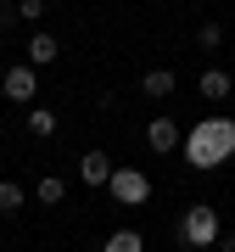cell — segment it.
Here are the masks:
<instances>
[{"label":"cell","instance_id":"6da1fadb","mask_svg":"<svg viewBox=\"0 0 235 252\" xmlns=\"http://www.w3.org/2000/svg\"><path fill=\"white\" fill-rule=\"evenodd\" d=\"M185 162L190 168H218L235 157V118H202L196 129H185Z\"/></svg>","mask_w":235,"mask_h":252},{"label":"cell","instance_id":"7a4b0ae2","mask_svg":"<svg viewBox=\"0 0 235 252\" xmlns=\"http://www.w3.org/2000/svg\"><path fill=\"white\" fill-rule=\"evenodd\" d=\"M218 235H224V224H218V213L207 202L185 207V219H179V241L185 247H218Z\"/></svg>","mask_w":235,"mask_h":252},{"label":"cell","instance_id":"3957f363","mask_svg":"<svg viewBox=\"0 0 235 252\" xmlns=\"http://www.w3.org/2000/svg\"><path fill=\"white\" fill-rule=\"evenodd\" d=\"M107 190L123 207H140V202H151V180H146L140 168H112V180H107Z\"/></svg>","mask_w":235,"mask_h":252},{"label":"cell","instance_id":"277c9868","mask_svg":"<svg viewBox=\"0 0 235 252\" xmlns=\"http://www.w3.org/2000/svg\"><path fill=\"white\" fill-rule=\"evenodd\" d=\"M34 90H39V67H28V62L6 67V79H0V95H6V101L28 107V101H34Z\"/></svg>","mask_w":235,"mask_h":252},{"label":"cell","instance_id":"5b68a950","mask_svg":"<svg viewBox=\"0 0 235 252\" xmlns=\"http://www.w3.org/2000/svg\"><path fill=\"white\" fill-rule=\"evenodd\" d=\"M179 140H185V135H179V124H174V118H151V124H146V146H151L157 157H168Z\"/></svg>","mask_w":235,"mask_h":252},{"label":"cell","instance_id":"8992f818","mask_svg":"<svg viewBox=\"0 0 235 252\" xmlns=\"http://www.w3.org/2000/svg\"><path fill=\"white\" fill-rule=\"evenodd\" d=\"M56 56H62V39H56V34H45V28L28 34V67H51Z\"/></svg>","mask_w":235,"mask_h":252},{"label":"cell","instance_id":"52a82bcc","mask_svg":"<svg viewBox=\"0 0 235 252\" xmlns=\"http://www.w3.org/2000/svg\"><path fill=\"white\" fill-rule=\"evenodd\" d=\"M79 180H84V185H107V180H112V157H107V152H84V157H79Z\"/></svg>","mask_w":235,"mask_h":252},{"label":"cell","instance_id":"ba28073f","mask_svg":"<svg viewBox=\"0 0 235 252\" xmlns=\"http://www.w3.org/2000/svg\"><path fill=\"white\" fill-rule=\"evenodd\" d=\"M202 101H230V90H235V79H230V73L224 67H202Z\"/></svg>","mask_w":235,"mask_h":252},{"label":"cell","instance_id":"9c48e42d","mask_svg":"<svg viewBox=\"0 0 235 252\" xmlns=\"http://www.w3.org/2000/svg\"><path fill=\"white\" fill-rule=\"evenodd\" d=\"M140 90L151 95V101H168V95H174V73H168V67H151V73L140 79Z\"/></svg>","mask_w":235,"mask_h":252},{"label":"cell","instance_id":"30bf717a","mask_svg":"<svg viewBox=\"0 0 235 252\" xmlns=\"http://www.w3.org/2000/svg\"><path fill=\"white\" fill-rule=\"evenodd\" d=\"M34 196H39V207H56V202L67 196V180H62V174H45V180L34 185Z\"/></svg>","mask_w":235,"mask_h":252},{"label":"cell","instance_id":"8fae6325","mask_svg":"<svg viewBox=\"0 0 235 252\" xmlns=\"http://www.w3.org/2000/svg\"><path fill=\"white\" fill-rule=\"evenodd\" d=\"M28 129H34L39 140H51V135H56V112H45V107H34V112H28Z\"/></svg>","mask_w":235,"mask_h":252},{"label":"cell","instance_id":"7c38bea8","mask_svg":"<svg viewBox=\"0 0 235 252\" xmlns=\"http://www.w3.org/2000/svg\"><path fill=\"white\" fill-rule=\"evenodd\" d=\"M101 252H146V247H140L135 230H118V235H107V247H101Z\"/></svg>","mask_w":235,"mask_h":252},{"label":"cell","instance_id":"4fadbf2b","mask_svg":"<svg viewBox=\"0 0 235 252\" xmlns=\"http://www.w3.org/2000/svg\"><path fill=\"white\" fill-rule=\"evenodd\" d=\"M196 45L202 51H218V45H224V23H202L196 28Z\"/></svg>","mask_w":235,"mask_h":252},{"label":"cell","instance_id":"5bb4252c","mask_svg":"<svg viewBox=\"0 0 235 252\" xmlns=\"http://www.w3.org/2000/svg\"><path fill=\"white\" fill-rule=\"evenodd\" d=\"M17 207H23V185L0 180V213H17Z\"/></svg>","mask_w":235,"mask_h":252},{"label":"cell","instance_id":"9a60e30c","mask_svg":"<svg viewBox=\"0 0 235 252\" xmlns=\"http://www.w3.org/2000/svg\"><path fill=\"white\" fill-rule=\"evenodd\" d=\"M17 17L23 23H39V17H45V0H17Z\"/></svg>","mask_w":235,"mask_h":252},{"label":"cell","instance_id":"2e32d148","mask_svg":"<svg viewBox=\"0 0 235 252\" xmlns=\"http://www.w3.org/2000/svg\"><path fill=\"white\" fill-rule=\"evenodd\" d=\"M11 23H17V6H11V0H0V34H6Z\"/></svg>","mask_w":235,"mask_h":252},{"label":"cell","instance_id":"e0dca14e","mask_svg":"<svg viewBox=\"0 0 235 252\" xmlns=\"http://www.w3.org/2000/svg\"><path fill=\"white\" fill-rule=\"evenodd\" d=\"M218 252H235V230H224V235H218Z\"/></svg>","mask_w":235,"mask_h":252},{"label":"cell","instance_id":"ac0fdd59","mask_svg":"<svg viewBox=\"0 0 235 252\" xmlns=\"http://www.w3.org/2000/svg\"><path fill=\"white\" fill-rule=\"evenodd\" d=\"M0 135H6V124H0Z\"/></svg>","mask_w":235,"mask_h":252}]
</instances>
